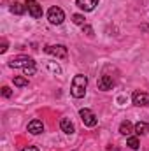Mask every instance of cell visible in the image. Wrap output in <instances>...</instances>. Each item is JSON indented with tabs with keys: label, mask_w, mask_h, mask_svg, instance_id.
Masks as SVG:
<instances>
[{
	"label": "cell",
	"mask_w": 149,
	"mask_h": 151,
	"mask_svg": "<svg viewBox=\"0 0 149 151\" xmlns=\"http://www.w3.org/2000/svg\"><path fill=\"white\" fill-rule=\"evenodd\" d=\"M86 86H88V77L84 74H77L72 79V86H70V93L74 99H82L86 95Z\"/></svg>",
	"instance_id": "1"
},
{
	"label": "cell",
	"mask_w": 149,
	"mask_h": 151,
	"mask_svg": "<svg viewBox=\"0 0 149 151\" xmlns=\"http://www.w3.org/2000/svg\"><path fill=\"white\" fill-rule=\"evenodd\" d=\"M32 65H35V60L30 58V56H16L9 62L11 69H27V67H32Z\"/></svg>",
	"instance_id": "2"
},
{
	"label": "cell",
	"mask_w": 149,
	"mask_h": 151,
	"mask_svg": "<svg viewBox=\"0 0 149 151\" xmlns=\"http://www.w3.org/2000/svg\"><path fill=\"white\" fill-rule=\"evenodd\" d=\"M44 51L47 53V55H53V56H56V58H67L69 56V51H67V47L63 46V44H53V46H46L44 47Z\"/></svg>",
	"instance_id": "3"
},
{
	"label": "cell",
	"mask_w": 149,
	"mask_h": 151,
	"mask_svg": "<svg viewBox=\"0 0 149 151\" xmlns=\"http://www.w3.org/2000/svg\"><path fill=\"white\" fill-rule=\"evenodd\" d=\"M47 19H49L51 25H62L63 19H65V12L60 7H51L47 11Z\"/></svg>",
	"instance_id": "4"
},
{
	"label": "cell",
	"mask_w": 149,
	"mask_h": 151,
	"mask_svg": "<svg viewBox=\"0 0 149 151\" xmlns=\"http://www.w3.org/2000/svg\"><path fill=\"white\" fill-rule=\"evenodd\" d=\"M79 116H81L84 127H95V125L98 123V118L95 116V113H93L91 109H81V111H79Z\"/></svg>",
	"instance_id": "5"
},
{
	"label": "cell",
	"mask_w": 149,
	"mask_h": 151,
	"mask_svg": "<svg viewBox=\"0 0 149 151\" xmlns=\"http://www.w3.org/2000/svg\"><path fill=\"white\" fill-rule=\"evenodd\" d=\"M27 11H28V14L32 16V18H42V5L39 4L37 0H27Z\"/></svg>",
	"instance_id": "6"
},
{
	"label": "cell",
	"mask_w": 149,
	"mask_h": 151,
	"mask_svg": "<svg viewBox=\"0 0 149 151\" xmlns=\"http://www.w3.org/2000/svg\"><path fill=\"white\" fill-rule=\"evenodd\" d=\"M132 102L139 107H146V106H149V95L144 91H135L132 95Z\"/></svg>",
	"instance_id": "7"
},
{
	"label": "cell",
	"mask_w": 149,
	"mask_h": 151,
	"mask_svg": "<svg viewBox=\"0 0 149 151\" xmlns=\"http://www.w3.org/2000/svg\"><path fill=\"white\" fill-rule=\"evenodd\" d=\"M75 4H77V7H79V9H82V11L90 12V11H93V9L98 5V0H77Z\"/></svg>",
	"instance_id": "8"
},
{
	"label": "cell",
	"mask_w": 149,
	"mask_h": 151,
	"mask_svg": "<svg viewBox=\"0 0 149 151\" xmlns=\"http://www.w3.org/2000/svg\"><path fill=\"white\" fill-rule=\"evenodd\" d=\"M112 86H114V81H112L111 76H102L98 79V88L102 91H109V90H112Z\"/></svg>",
	"instance_id": "9"
},
{
	"label": "cell",
	"mask_w": 149,
	"mask_h": 151,
	"mask_svg": "<svg viewBox=\"0 0 149 151\" xmlns=\"http://www.w3.org/2000/svg\"><path fill=\"white\" fill-rule=\"evenodd\" d=\"M60 128H62V132H65L67 135H72V134L75 132L74 123H72L69 118H62V121H60Z\"/></svg>",
	"instance_id": "10"
},
{
	"label": "cell",
	"mask_w": 149,
	"mask_h": 151,
	"mask_svg": "<svg viewBox=\"0 0 149 151\" xmlns=\"http://www.w3.org/2000/svg\"><path fill=\"white\" fill-rule=\"evenodd\" d=\"M28 132L34 134V135L42 134V132H44V125H42V121H40V119H32V121L28 123Z\"/></svg>",
	"instance_id": "11"
},
{
	"label": "cell",
	"mask_w": 149,
	"mask_h": 151,
	"mask_svg": "<svg viewBox=\"0 0 149 151\" xmlns=\"http://www.w3.org/2000/svg\"><path fill=\"white\" fill-rule=\"evenodd\" d=\"M25 11H27V4H21V2H14V4L11 5V12H12V14H18V16H21Z\"/></svg>",
	"instance_id": "12"
},
{
	"label": "cell",
	"mask_w": 149,
	"mask_h": 151,
	"mask_svg": "<svg viewBox=\"0 0 149 151\" xmlns=\"http://www.w3.org/2000/svg\"><path fill=\"white\" fill-rule=\"evenodd\" d=\"M119 132H121L123 135H132V132H133V125L126 119V121H123V123L119 125Z\"/></svg>",
	"instance_id": "13"
},
{
	"label": "cell",
	"mask_w": 149,
	"mask_h": 151,
	"mask_svg": "<svg viewBox=\"0 0 149 151\" xmlns=\"http://www.w3.org/2000/svg\"><path fill=\"white\" fill-rule=\"evenodd\" d=\"M133 130H135L137 135H144V134H148L149 132V125L148 123H144V121H139V123L133 127Z\"/></svg>",
	"instance_id": "14"
},
{
	"label": "cell",
	"mask_w": 149,
	"mask_h": 151,
	"mask_svg": "<svg viewBox=\"0 0 149 151\" xmlns=\"http://www.w3.org/2000/svg\"><path fill=\"white\" fill-rule=\"evenodd\" d=\"M12 81H14V86H18V88H25V86H28V79H27V77L16 76Z\"/></svg>",
	"instance_id": "15"
},
{
	"label": "cell",
	"mask_w": 149,
	"mask_h": 151,
	"mask_svg": "<svg viewBox=\"0 0 149 151\" xmlns=\"http://www.w3.org/2000/svg\"><path fill=\"white\" fill-rule=\"evenodd\" d=\"M126 144L132 148V150H139V146H140V142H139V139L137 137H133V135H130L128 137V141H126Z\"/></svg>",
	"instance_id": "16"
},
{
	"label": "cell",
	"mask_w": 149,
	"mask_h": 151,
	"mask_svg": "<svg viewBox=\"0 0 149 151\" xmlns=\"http://www.w3.org/2000/svg\"><path fill=\"white\" fill-rule=\"evenodd\" d=\"M72 21H74L75 25H84V16L82 14H74L72 16Z\"/></svg>",
	"instance_id": "17"
},
{
	"label": "cell",
	"mask_w": 149,
	"mask_h": 151,
	"mask_svg": "<svg viewBox=\"0 0 149 151\" xmlns=\"http://www.w3.org/2000/svg\"><path fill=\"white\" fill-rule=\"evenodd\" d=\"M23 72H25V76H34L35 72H37V67H35V65L27 67V69H23Z\"/></svg>",
	"instance_id": "18"
},
{
	"label": "cell",
	"mask_w": 149,
	"mask_h": 151,
	"mask_svg": "<svg viewBox=\"0 0 149 151\" xmlns=\"http://www.w3.org/2000/svg\"><path fill=\"white\" fill-rule=\"evenodd\" d=\"M2 95H4L5 99H9V97L12 95V91H11V88H9V86H4V88H2Z\"/></svg>",
	"instance_id": "19"
},
{
	"label": "cell",
	"mask_w": 149,
	"mask_h": 151,
	"mask_svg": "<svg viewBox=\"0 0 149 151\" xmlns=\"http://www.w3.org/2000/svg\"><path fill=\"white\" fill-rule=\"evenodd\" d=\"M82 30H84V34H86V35H90V37L93 35V28H91L90 25H82Z\"/></svg>",
	"instance_id": "20"
},
{
	"label": "cell",
	"mask_w": 149,
	"mask_h": 151,
	"mask_svg": "<svg viewBox=\"0 0 149 151\" xmlns=\"http://www.w3.org/2000/svg\"><path fill=\"white\" fill-rule=\"evenodd\" d=\"M49 69H51L53 72H56V74H60V72H62V69H60L58 65H53V63H49Z\"/></svg>",
	"instance_id": "21"
},
{
	"label": "cell",
	"mask_w": 149,
	"mask_h": 151,
	"mask_svg": "<svg viewBox=\"0 0 149 151\" xmlns=\"http://www.w3.org/2000/svg\"><path fill=\"white\" fill-rule=\"evenodd\" d=\"M5 51H7V42L4 40V42L0 44V53H5Z\"/></svg>",
	"instance_id": "22"
},
{
	"label": "cell",
	"mask_w": 149,
	"mask_h": 151,
	"mask_svg": "<svg viewBox=\"0 0 149 151\" xmlns=\"http://www.w3.org/2000/svg\"><path fill=\"white\" fill-rule=\"evenodd\" d=\"M23 151H39V150L35 148V146H27V148H25Z\"/></svg>",
	"instance_id": "23"
}]
</instances>
